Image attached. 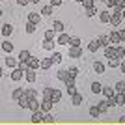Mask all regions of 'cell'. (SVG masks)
Wrapping results in <instances>:
<instances>
[{
    "instance_id": "cell-34",
    "label": "cell",
    "mask_w": 125,
    "mask_h": 125,
    "mask_svg": "<svg viewBox=\"0 0 125 125\" xmlns=\"http://www.w3.org/2000/svg\"><path fill=\"white\" fill-rule=\"evenodd\" d=\"M24 30H26V34H34V32L37 30V24H36V22H32V21H28L26 26H24Z\"/></svg>"
},
{
    "instance_id": "cell-22",
    "label": "cell",
    "mask_w": 125,
    "mask_h": 125,
    "mask_svg": "<svg viewBox=\"0 0 125 125\" xmlns=\"http://www.w3.org/2000/svg\"><path fill=\"white\" fill-rule=\"evenodd\" d=\"M52 28L56 30V34H62V32H65V24H63L62 21H52Z\"/></svg>"
},
{
    "instance_id": "cell-6",
    "label": "cell",
    "mask_w": 125,
    "mask_h": 125,
    "mask_svg": "<svg viewBox=\"0 0 125 125\" xmlns=\"http://www.w3.org/2000/svg\"><path fill=\"white\" fill-rule=\"evenodd\" d=\"M24 73H26V71H22V69L15 67V69H11L10 77H11V80H15V82H19V80H22V77H24Z\"/></svg>"
},
{
    "instance_id": "cell-48",
    "label": "cell",
    "mask_w": 125,
    "mask_h": 125,
    "mask_svg": "<svg viewBox=\"0 0 125 125\" xmlns=\"http://www.w3.org/2000/svg\"><path fill=\"white\" fill-rule=\"evenodd\" d=\"M118 2H120V0H106L104 4H106V8H108V10H114L116 6H118Z\"/></svg>"
},
{
    "instance_id": "cell-36",
    "label": "cell",
    "mask_w": 125,
    "mask_h": 125,
    "mask_svg": "<svg viewBox=\"0 0 125 125\" xmlns=\"http://www.w3.org/2000/svg\"><path fill=\"white\" fill-rule=\"evenodd\" d=\"M116 58L125 60V47L123 45H118V47H116Z\"/></svg>"
},
{
    "instance_id": "cell-1",
    "label": "cell",
    "mask_w": 125,
    "mask_h": 125,
    "mask_svg": "<svg viewBox=\"0 0 125 125\" xmlns=\"http://www.w3.org/2000/svg\"><path fill=\"white\" fill-rule=\"evenodd\" d=\"M110 103V106H121V104H125V95L121 94V92H116L114 97H106Z\"/></svg>"
},
{
    "instance_id": "cell-60",
    "label": "cell",
    "mask_w": 125,
    "mask_h": 125,
    "mask_svg": "<svg viewBox=\"0 0 125 125\" xmlns=\"http://www.w3.org/2000/svg\"><path fill=\"white\" fill-rule=\"evenodd\" d=\"M121 94H123V95H125V92H121Z\"/></svg>"
},
{
    "instance_id": "cell-38",
    "label": "cell",
    "mask_w": 125,
    "mask_h": 125,
    "mask_svg": "<svg viewBox=\"0 0 125 125\" xmlns=\"http://www.w3.org/2000/svg\"><path fill=\"white\" fill-rule=\"evenodd\" d=\"M65 88H67V95H75V94H77V86H75V82H65Z\"/></svg>"
},
{
    "instance_id": "cell-5",
    "label": "cell",
    "mask_w": 125,
    "mask_h": 125,
    "mask_svg": "<svg viewBox=\"0 0 125 125\" xmlns=\"http://www.w3.org/2000/svg\"><path fill=\"white\" fill-rule=\"evenodd\" d=\"M43 114H45V112H43L41 108H39V110H34L32 116H30V121H32V123H43Z\"/></svg>"
},
{
    "instance_id": "cell-25",
    "label": "cell",
    "mask_w": 125,
    "mask_h": 125,
    "mask_svg": "<svg viewBox=\"0 0 125 125\" xmlns=\"http://www.w3.org/2000/svg\"><path fill=\"white\" fill-rule=\"evenodd\" d=\"M51 99H52V103H60V101H62V92H60L58 88H52Z\"/></svg>"
},
{
    "instance_id": "cell-7",
    "label": "cell",
    "mask_w": 125,
    "mask_h": 125,
    "mask_svg": "<svg viewBox=\"0 0 125 125\" xmlns=\"http://www.w3.org/2000/svg\"><path fill=\"white\" fill-rule=\"evenodd\" d=\"M67 56L69 58H82V47H69Z\"/></svg>"
},
{
    "instance_id": "cell-15",
    "label": "cell",
    "mask_w": 125,
    "mask_h": 125,
    "mask_svg": "<svg viewBox=\"0 0 125 125\" xmlns=\"http://www.w3.org/2000/svg\"><path fill=\"white\" fill-rule=\"evenodd\" d=\"M11 34H13V26H11L10 22H4V24H2V36H4V37H10Z\"/></svg>"
},
{
    "instance_id": "cell-46",
    "label": "cell",
    "mask_w": 125,
    "mask_h": 125,
    "mask_svg": "<svg viewBox=\"0 0 125 125\" xmlns=\"http://www.w3.org/2000/svg\"><path fill=\"white\" fill-rule=\"evenodd\" d=\"M69 47H82V39H80V37H73Z\"/></svg>"
},
{
    "instance_id": "cell-55",
    "label": "cell",
    "mask_w": 125,
    "mask_h": 125,
    "mask_svg": "<svg viewBox=\"0 0 125 125\" xmlns=\"http://www.w3.org/2000/svg\"><path fill=\"white\" fill-rule=\"evenodd\" d=\"M118 121H120V123H125V116H121V118H120Z\"/></svg>"
},
{
    "instance_id": "cell-9",
    "label": "cell",
    "mask_w": 125,
    "mask_h": 125,
    "mask_svg": "<svg viewBox=\"0 0 125 125\" xmlns=\"http://www.w3.org/2000/svg\"><path fill=\"white\" fill-rule=\"evenodd\" d=\"M58 43H56V39H43V51H49V52H52L54 51V47H56Z\"/></svg>"
},
{
    "instance_id": "cell-16",
    "label": "cell",
    "mask_w": 125,
    "mask_h": 125,
    "mask_svg": "<svg viewBox=\"0 0 125 125\" xmlns=\"http://www.w3.org/2000/svg\"><path fill=\"white\" fill-rule=\"evenodd\" d=\"M17 104H19L21 108H28V104H30V97L24 94L22 97H19V99H17Z\"/></svg>"
},
{
    "instance_id": "cell-54",
    "label": "cell",
    "mask_w": 125,
    "mask_h": 125,
    "mask_svg": "<svg viewBox=\"0 0 125 125\" xmlns=\"http://www.w3.org/2000/svg\"><path fill=\"white\" fill-rule=\"evenodd\" d=\"M118 6H120L121 10H125V0H120V2H118Z\"/></svg>"
},
{
    "instance_id": "cell-28",
    "label": "cell",
    "mask_w": 125,
    "mask_h": 125,
    "mask_svg": "<svg viewBox=\"0 0 125 125\" xmlns=\"http://www.w3.org/2000/svg\"><path fill=\"white\" fill-rule=\"evenodd\" d=\"M104 56H106V58H114L116 56V47H114V45L104 47Z\"/></svg>"
},
{
    "instance_id": "cell-19",
    "label": "cell",
    "mask_w": 125,
    "mask_h": 125,
    "mask_svg": "<svg viewBox=\"0 0 125 125\" xmlns=\"http://www.w3.org/2000/svg\"><path fill=\"white\" fill-rule=\"evenodd\" d=\"M28 67H30V69H39V67H41V60L36 58V56H32L30 62H28Z\"/></svg>"
},
{
    "instance_id": "cell-17",
    "label": "cell",
    "mask_w": 125,
    "mask_h": 125,
    "mask_svg": "<svg viewBox=\"0 0 125 125\" xmlns=\"http://www.w3.org/2000/svg\"><path fill=\"white\" fill-rule=\"evenodd\" d=\"M104 69H106V65H104L103 62H99V60H97V62H94V71H95L97 75H103Z\"/></svg>"
},
{
    "instance_id": "cell-52",
    "label": "cell",
    "mask_w": 125,
    "mask_h": 125,
    "mask_svg": "<svg viewBox=\"0 0 125 125\" xmlns=\"http://www.w3.org/2000/svg\"><path fill=\"white\" fill-rule=\"evenodd\" d=\"M17 4H21V6H28L30 4V0H15Z\"/></svg>"
},
{
    "instance_id": "cell-42",
    "label": "cell",
    "mask_w": 125,
    "mask_h": 125,
    "mask_svg": "<svg viewBox=\"0 0 125 125\" xmlns=\"http://www.w3.org/2000/svg\"><path fill=\"white\" fill-rule=\"evenodd\" d=\"M45 39H56V30H54V28H49V30L45 32Z\"/></svg>"
},
{
    "instance_id": "cell-12",
    "label": "cell",
    "mask_w": 125,
    "mask_h": 125,
    "mask_svg": "<svg viewBox=\"0 0 125 125\" xmlns=\"http://www.w3.org/2000/svg\"><path fill=\"white\" fill-rule=\"evenodd\" d=\"M17 58H19V62H26V63H28V62H30V58H32V52L26 51V49H22V51L19 52V56H17Z\"/></svg>"
},
{
    "instance_id": "cell-49",
    "label": "cell",
    "mask_w": 125,
    "mask_h": 125,
    "mask_svg": "<svg viewBox=\"0 0 125 125\" xmlns=\"http://www.w3.org/2000/svg\"><path fill=\"white\" fill-rule=\"evenodd\" d=\"M82 6L86 8V10H88V8H94V6H95V2H94V0H84V2H82Z\"/></svg>"
},
{
    "instance_id": "cell-59",
    "label": "cell",
    "mask_w": 125,
    "mask_h": 125,
    "mask_svg": "<svg viewBox=\"0 0 125 125\" xmlns=\"http://www.w3.org/2000/svg\"><path fill=\"white\" fill-rule=\"evenodd\" d=\"M101 2H106V0H101Z\"/></svg>"
},
{
    "instance_id": "cell-45",
    "label": "cell",
    "mask_w": 125,
    "mask_h": 125,
    "mask_svg": "<svg viewBox=\"0 0 125 125\" xmlns=\"http://www.w3.org/2000/svg\"><path fill=\"white\" fill-rule=\"evenodd\" d=\"M97 13H99V11L95 10V6H94V8H88V10H86V17H90V19H92V17H95Z\"/></svg>"
},
{
    "instance_id": "cell-29",
    "label": "cell",
    "mask_w": 125,
    "mask_h": 125,
    "mask_svg": "<svg viewBox=\"0 0 125 125\" xmlns=\"http://www.w3.org/2000/svg\"><path fill=\"white\" fill-rule=\"evenodd\" d=\"M71 103L75 104V106H80V104H82V94H75V95H71Z\"/></svg>"
},
{
    "instance_id": "cell-4",
    "label": "cell",
    "mask_w": 125,
    "mask_h": 125,
    "mask_svg": "<svg viewBox=\"0 0 125 125\" xmlns=\"http://www.w3.org/2000/svg\"><path fill=\"white\" fill-rule=\"evenodd\" d=\"M121 22H123V15H121V13H114V11H112V17H110V24H112V28H118Z\"/></svg>"
},
{
    "instance_id": "cell-21",
    "label": "cell",
    "mask_w": 125,
    "mask_h": 125,
    "mask_svg": "<svg viewBox=\"0 0 125 125\" xmlns=\"http://www.w3.org/2000/svg\"><path fill=\"white\" fill-rule=\"evenodd\" d=\"M52 104H54V103H52L51 99H41V110H43V112H51Z\"/></svg>"
},
{
    "instance_id": "cell-27",
    "label": "cell",
    "mask_w": 125,
    "mask_h": 125,
    "mask_svg": "<svg viewBox=\"0 0 125 125\" xmlns=\"http://www.w3.org/2000/svg\"><path fill=\"white\" fill-rule=\"evenodd\" d=\"M28 108H30L32 112H34V110H39V108H41V101H37V97H36V99H30Z\"/></svg>"
},
{
    "instance_id": "cell-51",
    "label": "cell",
    "mask_w": 125,
    "mask_h": 125,
    "mask_svg": "<svg viewBox=\"0 0 125 125\" xmlns=\"http://www.w3.org/2000/svg\"><path fill=\"white\" fill-rule=\"evenodd\" d=\"M62 2H63V0H51L49 4H52L54 8H56V6H62Z\"/></svg>"
},
{
    "instance_id": "cell-24",
    "label": "cell",
    "mask_w": 125,
    "mask_h": 125,
    "mask_svg": "<svg viewBox=\"0 0 125 125\" xmlns=\"http://www.w3.org/2000/svg\"><path fill=\"white\" fill-rule=\"evenodd\" d=\"M99 49H101L99 39H94V41H90V43H88V51H90V52H97Z\"/></svg>"
},
{
    "instance_id": "cell-44",
    "label": "cell",
    "mask_w": 125,
    "mask_h": 125,
    "mask_svg": "<svg viewBox=\"0 0 125 125\" xmlns=\"http://www.w3.org/2000/svg\"><path fill=\"white\" fill-rule=\"evenodd\" d=\"M51 95H52V88H43V94H41L43 99H51ZM51 101H52V99H51Z\"/></svg>"
},
{
    "instance_id": "cell-50",
    "label": "cell",
    "mask_w": 125,
    "mask_h": 125,
    "mask_svg": "<svg viewBox=\"0 0 125 125\" xmlns=\"http://www.w3.org/2000/svg\"><path fill=\"white\" fill-rule=\"evenodd\" d=\"M120 30V37H121V43H125V28H118Z\"/></svg>"
},
{
    "instance_id": "cell-30",
    "label": "cell",
    "mask_w": 125,
    "mask_h": 125,
    "mask_svg": "<svg viewBox=\"0 0 125 125\" xmlns=\"http://www.w3.org/2000/svg\"><path fill=\"white\" fill-rule=\"evenodd\" d=\"M52 63H54L52 56H51V58H43V60H41V69H51Z\"/></svg>"
},
{
    "instance_id": "cell-3",
    "label": "cell",
    "mask_w": 125,
    "mask_h": 125,
    "mask_svg": "<svg viewBox=\"0 0 125 125\" xmlns=\"http://www.w3.org/2000/svg\"><path fill=\"white\" fill-rule=\"evenodd\" d=\"M71 39H73V37L69 36V34L62 32V34H58V37H56V43H58V45H71Z\"/></svg>"
},
{
    "instance_id": "cell-8",
    "label": "cell",
    "mask_w": 125,
    "mask_h": 125,
    "mask_svg": "<svg viewBox=\"0 0 125 125\" xmlns=\"http://www.w3.org/2000/svg\"><path fill=\"white\" fill-rule=\"evenodd\" d=\"M24 78H26V82H36V78H37V69H26V73H24Z\"/></svg>"
},
{
    "instance_id": "cell-56",
    "label": "cell",
    "mask_w": 125,
    "mask_h": 125,
    "mask_svg": "<svg viewBox=\"0 0 125 125\" xmlns=\"http://www.w3.org/2000/svg\"><path fill=\"white\" fill-rule=\"evenodd\" d=\"M37 2H39V0H30V4H37Z\"/></svg>"
},
{
    "instance_id": "cell-10",
    "label": "cell",
    "mask_w": 125,
    "mask_h": 125,
    "mask_svg": "<svg viewBox=\"0 0 125 125\" xmlns=\"http://www.w3.org/2000/svg\"><path fill=\"white\" fill-rule=\"evenodd\" d=\"M108 37H110V43H121L120 30H118V28H112V30H110V34H108Z\"/></svg>"
},
{
    "instance_id": "cell-35",
    "label": "cell",
    "mask_w": 125,
    "mask_h": 125,
    "mask_svg": "<svg viewBox=\"0 0 125 125\" xmlns=\"http://www.w3.org/2000/svg\"><path fill=\"white\" fill-rule=\"evenodd\" d=\"M54 116H52V112H45V114H43V123H49V125H52L54 123Z\"/></svg>"
},
{
    "instance_id": "cell-41",
    "label": "cell",
    "mask_w": 125,
    "mask_h": 125,
    "mask_svg": "<svg viewBox=\"0 0 125 125\" xmlns=\"http://www.w3.org/2000/svg\"><path fill=\"white\" fill-rule=\"evenodd\" d=\"M52 60H54V63H60L63 60V56H62V52H58V51H52Z\"/></svg>"
},
{
    "instance_id": "cell-2",
    "label": "cell",
    "mask_w": 125,
    "mask_h": 125,
    "mask_svg": "<svg viewBox=\"0 0 125 125\" xmlns=\"http://www.w3.org/2000/svg\"><path fill=\"white\" fill-rule=\"evenodd\" d=\"M4 65L8 69H15V67H19V58H13L11 54H8V56L4 58Z\"/></svg>"
},
{
    "instance_id": "cell-11",
    "label": "cell",
    "mask_w": 125,
    "mask_h": 125,
    "mask_svg": "<svg viewBox=\"0 0 125 125\" xmlns=\"http://www.w3.org/2000/svg\"><path fill=\"white\" fill-rule=\"evenodd\" d=\"M110 17H112V13H110L108 10L99 11V21H101V22H104V24H110Z\"/></svg>"
},
{
    "instance_id": "cell-20",
    "label": "cell",
    "mask_w": 125,
    "mask_h": 125,
    "mask_svg": "<svg viewBox=\"0 0 125 125\" xmlns=\"http://www.w3.org/2000/svg\"><path fill=\"white\" fill-rule=\"evenodd\" d=\"M120 63H121V60H120V58H108V62H106V65H108V67L110 69H116V67H118V69H120Z\"/></svg>"
},
{
    "instance_id": "cell-31",
    "label": "cell",
    "mask_w": 125,
    "mask_h": 125,
    "mask_svg": "<svg viewBox=\"0 0 125 125\" xmlns=\"http://www.w3.org/2000/svg\"><path fill=\"white\" fill-rule=\"evenodd\" d=\"M97 106H99V110H101V112H106V110L110 108V103H108V99L104 97L103 101H99V103H97Z\"/></svg>"
},
{
    "instance_id": "cell-43",
    "label": "cell",
    "mask_w": 125,
    "mask_h": 125,
    "mask_svg": "<svg viewBox=\"0 0 125 125\" xmlns=\"http://www.w3.org/2000/svg\"><path fill=\"white\" fill-rule=\"evenodd\" d=\"M24 94L28 95L30 99H36V97H37V92H36L34 88H24Z\"/></svg>"
},
{
    "instance_id": "cell-58",
    "label": "cell",
    "mask_w": 125,
    "mask_h": 125,
    "mask_svg": "<svg viewBox=\"0 0 125 125\" xmlns=\"http://www.w3.org/2000/svg\"><path fill=\"white\" fill-rule=\"evenodd\" d=\"M75 2H80V4H82V2H84V0H75Z\"/></svg>"
},
{
    "instance_id": "cell-26",
    "label": "cell",
    "mask_w": 125,
    "mask_h": 125,
    "mask_svg": "<svg viewBox=\"0 0 125 125\" xmlns=\"http://www.w3.org/2000/svg\"><path fill=\"white\" fill-rule=\"evenodd\" d=\"M101 94L104 95V97H114L116 95V90L112 88V86H103V92Z\"/></svg>"
},
{
    "instance_id": "cell-40",
    "label": "cell",
    "mask_w": 125,
    "mask_h": 125,
    "mask_svg": "<svg viewBox=\"0 0 125 125\" xmlns=\"http://www.w3.org/2000/svg\"><path fill=\"white\" fill-rule=\"evenodd\" d=\"M22 95H24V88H15V90H13V94H11V97L17 101L19 97H22Z\"/></svg>"
},
{
    "instance_id": "cell-23",
    "label": "cell",
    "mask_w": 125,
    "mask_h": 125,
    "mask_svg": "<svg viewBox=\"0 0 125 125\" xmlns=\"http://www.w3.org/2000/svg\"><path fill=\"white\" fill-rule=\"evenodd\" d=\"M52 13H54V6H52V4H47V6H43V8H41V15L51 17Z\"/></svg>"
},
{
    "instance_id": "cell-13",
    "label": "cell",
    "mask_w": 125,
    "mask_h": 125,
    "mask_svg": "<svg viewBox=\"0 0 125 125\" xmlns=\"http://www.w3.org/2000/svg\"><path fill=\"white\" fill-rule=\"evenodd\" d=\"M2 51H4L6 54H11V52H13V43H11L8 37H4V41H2Z\"/></svg>"
},
{
    "instance_id": "cell-18",
    "label": "cell",
    "mask_w": 125,
    "mask_h": 125,
    "mask_svg": "<svg viewBox=\"0 0 125 125\" xmlns=\"http://www.w3.org/2000/svg\"><path fill=\"white\" fill-rule=\"evenodd\" d=\"M28 21L39 24V22H41V13H37V11H30V13H28Z\"/></svg>"
},
{
    "instance_id": "cell-47",
    "label": "cell",
    "mask_w": 125,
    "mask_h": 125,
    "mask_svg": "<svg viewBox=\"0 0 125 125\" xmlns=\"http://www.w3.org/2000/svg\"><path fill=\"white\" fill-rule=\"evenodd\" d=\"M114 90H116V92H125V80H120V82H116Z\"/></svg>"
},
{
    "instance_id": "cell-37",
    "label": "cell",
    "mask_w": 125,
    "mask_h": 125,
    "mask_svg": "<svg viewBox=\"0 0 125 125\" xmlns=\"http://www.w3.org/2000/svg\"><path fill=\"white\" fill-rule=\"evenodd\" d=\"M97 39H99V43H101V47H103V49H104V47H108V45H112L108 36H99Z\"/></svg>"
},
{
    "instance_id": "cell-57",
    "label": "cell",
    "mask_w": 125,
    "mask_h": 125,
    "mask_svg": "<svg viewBox=\"0 0 125 125\" xmlns=\"http://www.w3.org/2000/svg\"><path fill=\"white\" fill-rule=\"evenodd\" d=\"M121 15H123V21H125V10H123V13H121Z\"/></svg>"
},
{
    "instance_id": "cell-33",
    "label": "cell",
    "mask_w": 125,
    "mask_h": 125,
    "mask_svg": "<svg viewBox=\"0 0 125 125\" xmlns=\"http://www.w3.org/2000/svg\"><path fill=\"white\" fill-rule=\"evenodd\" d=\"M101 92H103V84L101 82H97V80H95V82H92V94H101Z\"/></svg>"
},
{
    "instance_id": "cell-32",
    "label": "cell",
    "mask_w": 125,
    "mask_h": 125,
    "mask_svg": "<svg viewBox=\"0 0 125 125\" xmlns=\"http://www.w3.org/2000/svg\"><path fill=\"white\" fill-rule=\"evenodd\" d=\"M88 112H90V116H92V118H99V116L103 114V112L99 110V106H97V104H94V106H90V110H88Z\"/></svg>"
},
{
    "instance_id": "cell-39",
    "label": "cell",
    "mask_w": 125,
    "mask_h": 125,
    "mask_svg": "<svg viewBox=\"0 0 125 125\" xmlns=\"http://www.w3.org/2000/svg\"><path fill=\"white\" fill-rule=\"evenodd\" d=\"M56 77H58V80H62V82L65 84V80H67V69H60L56 73Z\"/></svg>"
},
{
    "instance_id": "cell-14",
    "label": "cell",
    "mask_w": 125,
    "mask_h": 125,
    "mask_svg": "<svg viewBox=\"0 0 125 125\" xmlns=\"http://www.w3.org/2000/svg\"><path fill=\"white\" fill-rule=\"evenodd\" d=\"M77 75H78L77 67H69L67 69V80H65V82H75V80H77Z\"/></svg>"
},
{
    "instance_id": "cell-53",
    "label": "cell",
    "mask_w": 125,
    "mask_h": 125,
    "mask_svg": "<svg viewBox=\"0 0 125 125\" xmlns=\"http://www.w3.org/2000/svg\"><path fill=\"white\" fill-rule=\"evenodd\" d=\"M120 71H121V73H125V60H121V63H120Z\"/></svg>"
}]
</instances>
